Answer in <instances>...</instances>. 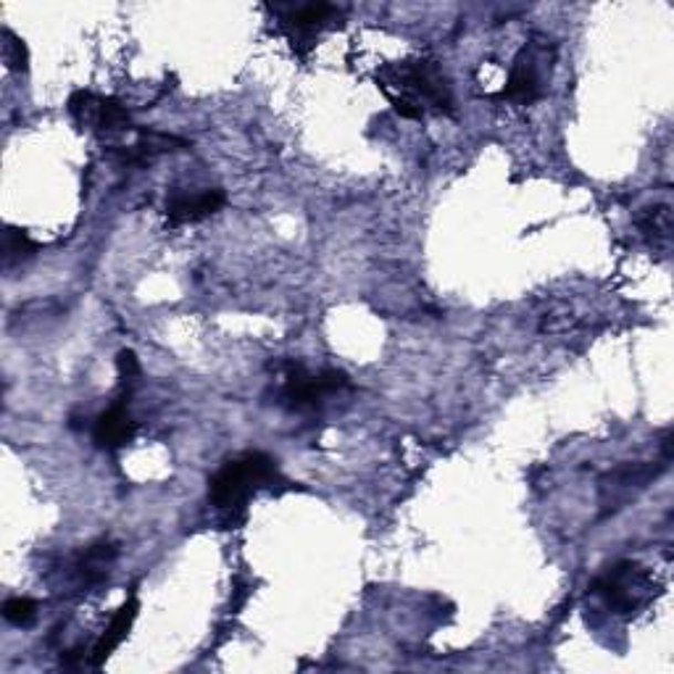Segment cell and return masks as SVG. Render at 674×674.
Segmentation results:
<instances>
[{"label": "cell", "instance_id": "5", "mask_svg": "<svg viewBox=\"0 0 674 674\" xmlns=\"http://www.w3.org/2000/svg\"><path fill=\"white\" fill-rule=\"evenodd\" d=\"M69 112L82 127L98 129V133H127L133 129L127 106L116 98H98L93 93H74L69 101Z\"/></svg>", "mask_w": 674, "mask_h": 674}, {"label": "cell", "instance_id": "6", "mask_svg": "<svg viewBox=\"0 0 674 674\" xmlns=\"http://www.w3.org/2000/svg\"><path fill=\"white\" fill-rule=\"evenodd\" d=\"M227 203L224 190H203L196 196H185V192H175L167 201V217L171 224H192L201 219L214 217L219 209Z\"/></svg>", "mask_w": 674, "mask_h": 674}, {"label": "cell", "instance_id": "2", "mask_svg": "<svg viewBox=\"0 0 674 674\" xmlns=\"http://www.w3.org/2000/svg\"><path fill=\"white\" fill-rule=\"evenodd\" d=\"M282 483L277 461L261 451L243 453V456L227 461L214 477L209 480V501L219 512H243L248 501L261 487H274Z\"/></svg>", "mask_w": 674, "mask_h": 674}, {"label": "cell", "instance_id": "4", "mask_svg": "<svg viewBox=\"0 0 674 674\" xmlns=\"http://www.w3.org/2000/svg\"><path fill=\"white\" fill-rule=\"evenodd\" d=\"M651 575L635 561H619L593 582V593L614 614H635L638 609H643L651 601Z\"/></svg>", "mask_w": 674, "mask_h": 674}, {"label": "cell", "instance_id": "10", "mask_svg": "<svg viewBox=\"0 0 674 674\" xmlns=\"http://www.w3.org/2000/svg\"><path fill=\"white\" fill-rule=\"evenodd\" d=\"M335 17H337L335 6L308 3V6H301V9H295L287 22H291L301 34H308V38H312L316 30H322V27H325L329 19H335Z\"/></svg>", "mask_w": 674, "mask_h": 674}, {"label": "cell", "instance_id": "13", "mask_svg": "<svg viewBox=\"0 0 674 674\" xmlns=\"http://www.w3.org/2000/svg\"><path fill=\"white\" fill-rule=\"evenodd\" d=\"M3 617L13 628H30L38 617V603L32 598H9L3 603Z\"/></svg>", "mask_w": 674, "mask_h": 674}, {"label": "cell", "instance_id": "1", "mask_svg": "<svg viewBox=\"0 0 674 674\" xmlns=\"http://www.w3.org/2000/svg\"><path fill=\"white\" fill-rule=\"evenodd\" d=\"M377 87L406 119H422L428 112L449 114L453 106L449 80L435 61L428 59L382 66L377 72Z\"/></svg>", "mask_w": 674, "mask_h": 674}, {"label": "cell", "instance_id": "14", "mask_svg": "<svg viewBox=\"0 0 674 674\" xmlns=\"http://www.w3.org/2000/svg\"><path fill=\"white\" fill-rule=\"evenodd\" d=\"M116 367H119V375L124 382H133L135 377H140V361H137V356L133 350H122L119 359H116Z\"/></svg>", "mask_w": 674, "mask_h": 674}, {"label": "cell", "instance_id": "7", "mask_svg": "<svg viewBox=\"0 0 674 674\" xmlns=\"http://www.w3.org/2000/svg\"><path fill=\"white\" fill-rule=\"evenodd\" d=\"M543 93V77L538 69V59H535L533 48H522V53L514 61L512 74H508V82L504 87V98L514 103H533L538 101Z\"/></svg>", "mask_w": 674, "mask_h": 674}, {"label": "cell", "instance_id": "11", "mask_svg": "<svg viewBox=\"0 0 674 674\" xmlns=\"http://www.w3.org/2000/svg\"><path fill=\"white\" fill-rule=\"evenodd\" d=\"M38 253V245L34 240L27 235L24 230H17V227H9L3 235V266L11 270L13 264H22V261L32 259Z\"/></svg>", "mask_w": 674, "mask_h": 674}, {"label": "cell", "instance_id": "8", "mask_svg": "<svg viewBox=\"0 0 674 674\" xmlns=\"http://www.w3.org/2000/svg\"><path fill=\"white\" fill-rule=\"evenodd\" d=\"M135 435H137V422L129 417L124 401L114 403L112 409L103 411V414L95 419L93 440L101 445V449L106 451L124 449L127 443H133Z\"/></svg>", "mask_w": 674, "mask_h": 674}, {"label": "cell", "instance_id": "9", "mask_svg": "<svg viewBox=\"0 0 674 674\" xmlns=\"http://www.w3.org/2000/svg\"><path fill=\"white\" fill-rule=\"evenodd\" d=\"M137 609H140V603H137V598H129L124 607L116 611L112 617V624H108L106 632H103V638L98 643H95V649L91 653V664L93 666H103L108 662V656L119 649V643L127 638V632L133 630V622L137 619Z\"/></svg>", "mask_w": 674, "mask_h": 674}, {"label": "cell", "instance_id": "12", "mask_svg": "<svg viewBox=\"0 0 674 674\" xmlns=\"http://www.w3.org/2000/svg\"><path fill=\"white\" fill-rule=\"evenodd\" d=\"M3 61L11 72L24 74L30 69V51H27L24 40L17 38L11 30H3Z\"/></svg>", "mask_w": 674, "mask_h": 674}, {"label": "cell", "instance_id": "3", "mask_svg": "<svg viewBox=\"0 0 674 674\" xmlns=\"http://www.w3.org/2000/svg\"><path fill=\"white\" fill-rule=\"evenodd\" d=\"M350 390L346 371L322 369L312 371L304 364H287L282 369L280 403L291 411H314L327 401L329 396Z\"/></svg>", "mask_w": 674, "mask_h": 674}]
</instances>
